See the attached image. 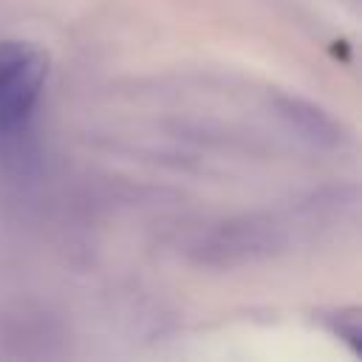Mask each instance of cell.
Wrapping results in <instances>:
<instances>
[{"label": "cell", "mask_w": 362, "mask_h": 362, "mask_svg": "<svg viewBox=\"0 0 362 362\" xmlns=\"http://www.w3.org/2000/svg\"><path fill=\"white\" fill-rule=\"evenodd\" d=\"M45 54L28 42H0V136L14 133L37 105Z\"/></svg>", "instance_id": "obj_1"}]
</instances>
